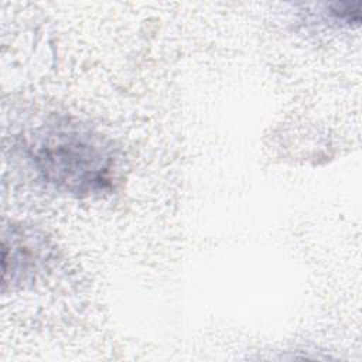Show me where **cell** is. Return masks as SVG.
<instances>
[{
    "mask_svg": "<svg viewBox=\"0 0 362 362\" xmlns=\"http://www.w3.org/2000/svg\"><path fill=\"white\" fill-rule=\"evenodd\" d=\"M329 14L341 23L358 24L361 20L359 3H335L329 6Z\"/></svg>",
    "mask_w": 362,
    "mask_h": 362,
    "instance_id": "3957f363",
    "label": "cell"
},
{
    "mask_svg": "<svg viewBox=\"0 0 362 362\" xmlns=\"http://www.w3.org/2000/svg\"><path fill=\"white\" fill-rule=\"evenodd\" d=\"M31 157L45 181L76 195L105 191L110 184L113 156L92 130L71 123L42 127L34 136Z\"/></svg>",
    "mask_w": 362,
    "mask_h": 362,
    "instance_id": "6da1fadb",
    "label": "cell"
},
{
    "mask_svg": "<svg viewBox=\"0 0 362 362\" xmlns=\"http://www.w3.org/2000/svg\"><path fill=\"white\" fill-rule=\"evenodd\" d=\"M8 255H3V263L10 262V269L3 270L4 274L11 272V280H16L23 273L37 270L47 257V242L35 233H13L10 249L3 245Z\"/></svg>",
    "mask_w": 362,
    "mask_h": 362,
    "instance_id": "7a4b0ae2",
    "label": "cell"
}]
</instances>
